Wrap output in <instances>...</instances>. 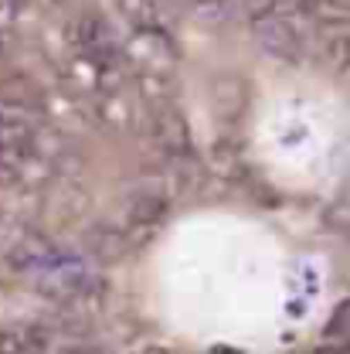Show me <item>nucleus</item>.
<instances>
[{
	"label": "nucleus",
	"mask_w": 350,
	"mask_h": 354,
	"mask_svg": "<svg viewBox=\"0 0 350 354\" xmlns=\"http://www.w3.org/2000/svg\"><path fill=\"white\" fill-rule=\"evenodd\" d=\"M255 38L279 62H303L307 58V31L300 28V14H275V17H262L252 24Z\"/></svg>",
	"instance_id": "f257e3e1"
},
{
	"label": "nucleus",
	"mask_w": 350,
	"mask_h": 354,
	"mask_svg": "<svg viewBox=\"0 0 350 354\" xmlns=\"http://www.w3.org/2000/svg\"><path fill=\"white\" fill-rule=\"evenodd\" d=\"M146 133L150 140L164 150V157L171 153H191V136H187V127L184 120L177 116V109L171 102H160V106H150V120H146Z\"/></svg>",
	"instance_id": "f03ea898"
},
{
	"label": "nucleus",
	"mask_w": 350,
	"mask_h": 354,
	"mask_svg": "<svg viewBox=\"0 0 350 354\" xmlns=\"http://www.w3.org/2000/svg\"><path fill=\"white\" fill-rule=\"evenodd\" d=\"M167 212H171V198L160 184H146L126 198V221H130L133 232H139V228L146 232V228L160 225L167 218Z\"/></svg>",
	"instance_id": "7ed1b4c3"
},
{
	"label": "nucleus",
	"mask_w": 350,
	"mask_h": 354,
	"mask_svg": "<svg viewBox=\"0 0 350 354\" xmlns=\"http://www.w3.org/2000/svg\"><path fill=\"white\" fill-rule=\"evenodd\" d=\"M130 249V235L116 225H95L86 235V256L92 263H116Z\"/></svg>",
	"instance_id": "20e7f679"
},
{
	"label": "nucleus",
	"mask_w": 350,
	"mask_h": 354,
	"mask_svg": "<svg viewBox=\"0 0 350 354\" xmlns=\"http://www.w3.org/2000/svg\"><path fill=\"white\" fill-rule=\"evenodd\" d=\"M116 7L136 31H167L164 0H116Z\"/></svg>",
	"instance_id": "39448f33"
},
{
	"label": "nucleus",
	"mask_w": 350,
	"mask_h": 354,
	"mask_svg": "<svg viewBox=\"0 0 350 354\" xmlns=\"http://www.w3.org/2000/svg\"><path fill=\"white\" fill-rule=\"evenodd\" d=\"M95 116L102 127H113V130H123L130 127L133 109L130 102L119 95V92H106V95H95Z\"/></svg>",
	"instance_id": "423d86ee"
},
{
	"label": "nucleus",
	"mask_w": 350,
	"mask_h": 354,
	"mask_svg": "<svg viewBox=\"0 0 350 354\" xmlns=\"http://www.w3.org/2000/svg\"><path fill=\"white\" fill-rule=\"evenodd\" d=\"M323 58H327V65H333V68H350V35L347 31H333L327 41H323Z\"/></svg>",
	"instance_id": "0eeeda50"
},
{
	"label": "nucleus",
	"mask_w": 350,
	"mask_h": 354,
	"mask_svg": "<svg viewBox=\"0 0 350 354\" xmlns=\"http://www.w3.org/2000/svg\"><path fill=\"white\" fill-rule=\"evenodd\" d=\"M323 334H327V337H347L350 334V297L333 310V320L327 324V330H323Z\"/></svg>",
	"instance_id": "6e6552de"
}]
</instances>
